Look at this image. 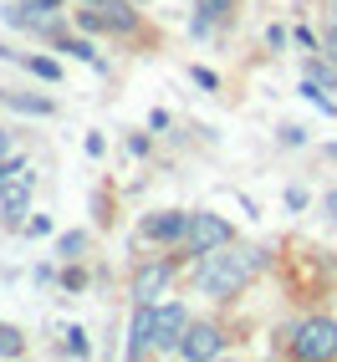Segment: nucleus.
<instances>
[{
  "instance_id": "obj_1",
  "label": "nucleus",
  "mask_w": 337,
  "mask_h": 362,
  "mask_svg": "<svg viewBox=\"0 0 337 362\" xmlns=\"http://www.w3.org/2000/svg\"><path fill=\"white\" fill-rule=\"evenodd\" d=\"M256 271H261V250H230V245H220V250L205 255L195 281H200L205 296H235Z\"/></svg>"
},
{
  "instance_id": "obj_2",
  "label": "nucleus",
  "mask_w": 337,
  "mask_h": 362,
  "mask_svg": "<svg viewBox=\"0 0 337 362\" xmlns=\"http://www.w3.org/2000/svg\"><path fill=\"white\" fill-rule=\"evenodd\" d=\"M0 204H6L11 220L26 214V204H31V168H26V158H6L0 163Z\"/></svg>"
},
{
  "instance_id": "obj_3",
  "label": "nucleus",
  "mask_w": 337,
  "mask_h": 362,
  "mask_svg": "<svg viewBox=\"0 0 337 362\" xmlns=\"http://www.w3.org/2000/svg\"><path fill=\"white\" fill-rule=\"evenodd\" d=\"M184 245H189V255H210V250L230 245V225L220 220V214H189Z\"/></svg>"
},
{
  "instance_id": "obj_4",
  "label": "nucleus",
  "mask_w": 337,
  "mask_h": 362,
  "mask_svg": "<svg viewBox=\"0 0 337 362\" xmlns=\"http://www.w3.org/2000/svg\"><path fill=\"white\" fill-rule=\"evenodd\" d=\"M297 352H302V357H337V322H327V317L302 322V332H297Z\"/></svg>"
},
{
  "instance_id": "obj_5",
  "label": "nucleus",
  "mask_w": 337,
  "mask_h": 362,
  "mask_svg": "<svg viewBox=\"0 0 337 362\" xmlns=\"http://www.w3.org/2000/svg\"><path fill=\"white\" fill-rule=\"evenodd\" d=\"M225 347V337H220V327H210V322H195V327H184V337H179V357H189V362H200V357H215Z\"/></svg>"
},
{
  "instance_id": "obj_6",
  "label": "nucleus",
  "mask_w": 337,
  "mask_h": 362,
  "mask_svg": "<svg viewBox=\"0 0 337 362\" xmlns=\"http://www.w3.org/2000/svg\"><path fill=\"white\" fill-rule=\"evenodd\" d=\"M82 26L87 31H133V11L123 0H98L92 11H82Z\"/></svg>"
},
{
  "instance_id": "obj_7",
  "label": "nucleus",
  "mask_w": 337,
  "mask_h": 362,
  "mask_svg": "<svg viewBox=\"0 0 337 362\" xmlns=\"http://www.w3.org/2000/svg\"><path fill=\"white\" fill-rule=\"evenodd\" d=\"M184 306H154V347L179 352V337H184Z\"/></svg>"
},
{
  "instance_id": "obj_8",
  "label": "nucleus",
  "mask_w": 337,
  "mask_h": 362,
  "mask_svg": "<svg viewBox=\"0 0 337 362\" xmlns=\"http://www.w3.org/2000/svg\"><path fill=\"white\" fill-rule=\"evenodd\" d=\"M149 347H154V306L138 301V311H133V332H128V357H143Z\"/></svg>"
},
{
  "instance_id": "obj_9",
  "label": "nucleus",
  "mask_w": 337,
  "mask_h": 362,
  "mask_svg": "<svg viewBox=\"0 0 337 362\" xmlns=\"http://www.w3.org/2000/svg\"><path fill=\"white\" fill-rule=\"evenodd\" d=\"M184 230H189V214H179V209H164L154 220H143V235L149 240H184Z\"/></svg>"
},
{
  "instance_id": "obj_10",
  "label": "nucleus",
  "mask_w": 337,
  "mask_h": 362,
  "mask_svg": "<svg viewBox=\"0 0 337 362\" xmlns=\"http://www.w3.org/2000/svg\"><path fill=\"white\" fill-rule=\"evenodd\" d=\"M164 281H168V265H149V271H138L133 296H138V301H154V296L164 291Z\"/></svg>"
},
{
  "instance_id": "obj_11",
  "label": "nucleus",
  "mask_w": 337,
  "mask_h": 362,
  "mask_svg": "<svg viewBox=\"0 0 337 362\" xmlns=\"http://www.w3.org/2000/svg\"><path fill=\"white\" fill-rule=\"evenodd\" d=\"M57 6H62V0H26L21 11H11V21H16V26H41V21L52 16Z\"/></svg>"
},
{
  "instance_id": "obj_12",
  "label": "nucleus",
  "mask_w": 337,
  "mask_h": 362,
  "mask_svg": "<svg viewBox=\"0 0 337 362\" xmlns=\"http://www.w3.org/2000/svg\"><path fill=\"white\" fill-rule=\"evenodd\" d=\"M0 103H11V107H21V112H36V117L52 112V103H46V98H26V92H0Z\"/></svg>"
},
{
  "instance_id": "obj_13",
  "label": "nucleus",
  "mask_w": 337,
  "mask_h": 362,
  "mask_svg": "<svg viewBox=\"0 0 337 362\" xmlns=\"http://www.w3.org/2000/svg\"><path fill=\"white\" fill-rule=\"evenodd\" d=\"M21 347H26V342H21V332L16 327H0V357H21Z\"/></svg>"
},
{
  "instance_id": "obj_14",
  "label": "nucleus",
  "mask_w": 337,
  "mask_h": 362,
  "mask_svg": "<svg viewBox=\"0 0 337 362\" xmlns=\"http://www.w3.org/2000/svg\"><path fill=\"white\" fill-rule=\"evenodd\" d=\"M62 52H72L77 62H92V66H98V52H92V46H87L82 36H72V41H62Z\"/></svg>"
},
{
  "instance_id": "obj_15",
  "label": "nucleus",
  "mask_w": 337,
  "mask_h": 362,
  "mask_svg": "<svg viewBox=\"0 0 337 362\" xmlns=\"http://www.w3.org/2000/svg\"><path fill=\"white\" fill-rule=\"evenodd\" d=\"M31 71H36V77H46V82H57V77H62V66H57V62H46V57H31Z\"/></svg>"
},
{
  "instance_id": "obj_16",
  "label": "nucleus",
  "mask_w": 337,
  "mask_h": 362,
  "mask_svg": "<svg viewBox=\"0 0 337 362\" xmlns=\"http://www.w3.org/2000/svg\"><path fill=\"white\" fill-rule=\"evenodd\" d=\"M67 352H72V357H87V337H82L77 327L67 332Z\"/></svg>"
},
{
  "instance_id": "obj_17",
  "label": "nucleus",
  "mask_w": 337,
  "mask_h": 362,
  "mask_svg": "<svg viewBox=\"0 0 337 362\" xmlns=\"http://www.w3.org/2000/svg\"><path fill=\"white\" fill-rule=\"evenodd\" d=\"M225 11H230V0H200V16H205V21L225 16Z\"/></svg>"
},
{
  "instance_id": "obj_18",
  "label": "nucleus",
  "mask_w": 337,
  "mask_h": 362,
  "mask_svg": "<svg viewBox=\"0 0 337 362\" xmlns=\"http://www.w3.org/2000/svg\"><path fill=\"white\" fill-rule=\"evenodd\" d=\"M87 245V235H62V255H77Z\"/></svg>"
},
{
  "instance_id": "obj_19",
  "label": "nucleus",
  "mask_w": 337,
  "mask_h": 362,
  "mask_svg": "<svg viewBox=\"0 0 337 362\" xmlns=\"http://www.w3.org/2000/svg\"><path fill=\"white\" fill-rule=\"evenodd\" d=\"M327 209H332V214H337V194H332V199H327Z\"/></svg>"
},
{
  "instance_id": "obj_20",
  "label": "nucleus",
  "mask_w": 337,
  "mask_h": 362,
  "mask_svg": "<svg viewBox=\"0 0 337 362\" xmlns=\"http://www.w3.org/2000/svg\"><path fill=\"white\" fill-rule=\"evenodd\" d=\"M332 52H337V36H332Z\"/></svg>"
}]
</instances>
